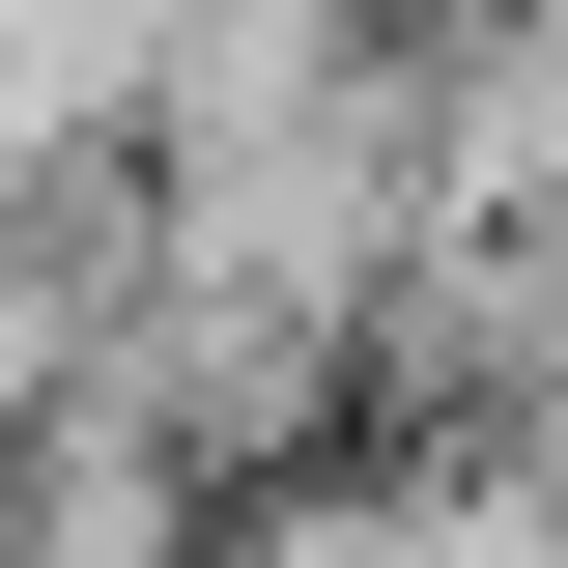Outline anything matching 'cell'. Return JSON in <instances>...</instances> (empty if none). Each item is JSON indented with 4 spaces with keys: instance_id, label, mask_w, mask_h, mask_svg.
<instances>
[{
    "instance_id": "6da1fadb",
    "label": "cell",
    "mask_w": 568,
    "mask_h": 568,
    "mask_svg": "<svg viewBox=\"0 0 568 568\" xmlns=\"http://www.w3.org/2000/svg\"><path fill=\"white\" fill-rule=\"evenodd\" d=\"M200 540H227V511H200V455H171L114 369H85L29 455H0V568H200Z\"/></svg>"
}]
</instances>
